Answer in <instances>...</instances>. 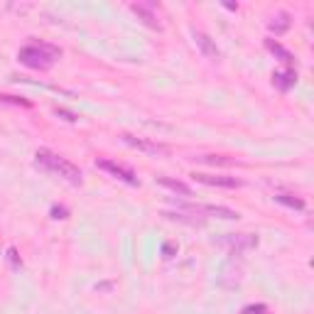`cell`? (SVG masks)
I'll return each mask as SVG.
<instances>
[{
	"mask_svg": "<svg viewBox=\"0 0 314 314\" xmlns=\"http://www.w3.org/2000/svg\"><path fill=\"white\" fill-rule=\"evenodd\" d=\"M130 10L138 15V18L143 20L148 27H152V30H162V22L157 20V15H155V10H152V5H145V3H135V5H130Z\"/></svg>",
	"mask_w": 314,
	"mask_h": 314,
	"instance_id": "ba28073f",
	"label": "cell"
},
{
	"mask_svg": "<svg viewBox=\"0 0 314 314\" xmlns=\"http://www.w3.org/2000/svg\"><path fill=\"white\" fill-rule=\"evenodd\" d=\"M240 314H268V307L265 304H248Z\"/></svg>",
	"mask_w": 314,
	"mask_h": 314,
	"instance_id": "ac0fdd59",
	"label": "cell"
},
{
	"mask_svg": "<svg viewBox=\"0 0 314 314\" xmlns=\"http://www.w3.org/2000/svg\"><path fill=\"white\" fill-rule=\"evenodd\" d=\"M0 101H5V103H15V106H25V108H30V106H32L30 101L18 98V96H0Z\"/></svg>",
	"mask_w": 314,
	"mask_h": 314,
	"instance_id": "e0dca14e",
	"label": "cell"
},
{
	"mask_svg": "<svg viewBox=\"0 0 314 314\" xmlns=\"http://www.w3.org/2000/svg\"><path fill=\"white\" fill-rule=\"evenodd\" d=\"M297 81V72L295 69H287V72H275L273 74V84H275V89L280 91H290L292 86H295Z\"/></svg>",
	"mask_w": 314,
	"mask_h": 314,
	"instance_id": "8fae6325",
	"label": "cell"
},
{
	"mask_svg": "<svg viewBox=\"0 0 314 314\" xmlns=\"http://www.w3.org/2000/svg\"><path fill=\"white\" fill-rule=\"evenodd\" d=\"M123 143L130 145V148L140 150V152H148V155H160V157H167V155L172 152L165 143H155V140H145V138H135V135H130V133H123Z\"/></svg>",
	"mask_w": 314,
	"mask_h": 314,
	"instance_id": "277c9868",
	"label": "cell"
},
{
	"mask_svg": "<svg viewBox=\"0 0 314 314\" xmlns=\"http://www.w3.org/2000/svg\"><path fill=\"white\" fill-rule=\"evenodd\" d=\"M240 273H243V268L236 265V260H228V263L223 265L221 285H226V287H236V285L240 282Z\"/></svg>",
	"mask_w": 314,
	"mask_h": 314,
	"instance_id": "30bf717a",
	"label": "cell"
},
{
	"mask_svg": "<svg viewBox=\"0 0 314 314\" xmlns=\"http://www.w3.org/2000/svg\"><path fill=\"white\" fill-rule=\"evenodd\" d=\"M96 167H98V169H103V172H108V174H113L115 179H120V182H125V184H130V186L140 184V182H138V177H135V172H133L130 167L118 165V162H113V160H98Z\"/></svg>",
	"mask_w": 314,
	"mask_h": 314,
	"instance_id": "5b68a950",
	"label": "cell"
},
{
	"mask_svg": "<svg viewBox=\"0 0 314 314\" xmlns=\"http://www.w3.org/2000/svg\"><path fill=\"white\" fill-rule=\"evenodd\" d=\"M265 47H268V49H270V52H273V54H275L280 61H285V64L292 69V64H295V56H292V52H287V49H285V47H282L277 39H265Z\"/></svg>",
	"mask_w": 314,
	"mask_h": 314,
	"instance_id": "7c38bea8",
	"label": "cell"
},
{
	"mask_svg": "<svg viewBox=\"0 0 314 314\" xmlns=\"http://www.w3.org/2000/svg\"><path fill=\"white\" fill-rule=\"evenodd\" d=\"M155 182L157 184L167 186V189H172V192H177V194H182V197H192V189L184 184V182H179V179H169V177H155Z\"/></svg>",
	"mask_w": 314,
	"mask_h": 314,
	"instance_id": "4fadbf2b",
	"label": "cell"
},
{
	"mask_svg": "<svg viewBox=\"0 0 314 314\" xmlns=\"http://www.w3.org/2000/svg\"><path fill=\"white\" fill-rule=\"evenodd\" d=\"M8 258L13 260L15 265H20V258H18V250H15V248H10V250H8Z\"/></svg>",
	"mask_w": 314,
	"mask_h": 314,
	"instance_id": "7402d4cb",
	"label": "cell"
},
{
	"mask_svg": "<svg viewBox=\"0 0 314 314\" xmlns=\"http://www.w3.org/2000/svg\"><path fill=\"white\" fill-rule=\"evenodd\" d=\"M275 202L285 204V206H290V209H297V211H302V209H304V202H302L299 197H292V194H277Z\"/></svg>",
	"mask_w": 314,
	"mask_h": 314,
	"instance_id": "9a60e30c",
	"label": "cell"
},
{
	"mask_svg": "<svg viewBox=\"0 0 314 314\" xmlns=\"http://www.w3.org/2000/svg\"><path fill=\"white\" fill-rule=\"evenodd\" d=\"M37 165H42L44 169H49V172H54L59 177H64L67 182H72V184H81V169L76 165H72L69 160H64V157H59L54 152H49V150H37Z\"/></svg>",
	"mask_w": 314,
	"mask_h": 314,
	"instance_id": "7a4b0ae2",
	"label": "cell"
},
{
	"mask_svg": "<svg viewBox=\"0 0 314 314\" xmlns=\"http://www.w3.org/2000/svg\"><path fill=\"white\" fill-rule=\"evenodd\" d=\"M67 216H69L67 206H52V219H67Z\"/></svg>",
	"mask_w": 314,
	"mask_h": 314,
	"instance_id": "d6986e66",
	"label": "cell"
},
{
	"mask_svg": "<svg viewBox=\"0 0 314 314\" xmlns=\"http://www.w3.org/2000/svg\"><path fill=\"white\" fill-rule=\"evenodd\" d=\"M59 56H61V49L54 44H47V42H32V44L22 47L18 52L20 64H25L30 69H37V72L52 69Z\"/></svg>",
	"mask_w": 314,
	"mask_h": 314,
	"instance_id": "6da1fadb",
	"label": "cell"
},
{
	"mask_svg": "<svg viewBox=\"0 0 314 314\" xmlns=\"http://www.w3.org/2000/svg\"><path fill=\"white\" fill-rule=\"evenodd\" d=\"M194 42H197V47L202 49V54L206 59H219L221 52H219V47H216V42L209 37V35H204V32H194Z\"/></svg>",
	"mask_w": 314,
	"mask_h": 314,
	"instance_id": "9c48e42d",
	"label": "cell"
},
{
	"mask_svg": "<svg viewBox=\"0 0 314 314\" xmlns=\"http://www.w3.org/2000/svg\"><path fill=\"white\" fill-rule=\"evenodd\" d=\"M197 160H202V162H209V165H236V160H231V157H223V155H202V157H197Z\"/></svg>",
	"mask_w": 314,
	"mask_h": 314,
	"instance_id": "2e32d148",
	"label": "cell"
},
{
	"mask_svg": "<svg viewBox=\"0 0 314 314\" xmlns=\"http://www.w3.org/2000/svg\"><path fill=\"white\" fill-rule=\"evenodd\" d=\"M194 182L199 184H209V186H221V189H238L243 182L236 177H221V174H204V172H194L192 174Z\"/></svg>",
	"mask_w": 314,
	"mask_h": 314,
	"instance_id": "52a82bcc",
	"label": "cell"
},
{
	"mask_svg": "<svg viewBox=\"0 0 314 314\" xmlns=\"http://www.w3.org/2000/svg\"><path fill=\"white\" fill-rule=\"evenodd\" d=\"M56 115H61V118H64V120H69V123H74V120H76V115H74V113L61 111V108H56Z\"/></svg>",
	"mask_w": 314,
	"mask_h": 314,
	"instance_id": "44dd1931",
	"label": "cell"
},
{
	"mask_svg": "<svg viewBox=\"0 0 314 314\" xmlns=\"http://www.w3.org/2000/svg\"><path fill=\"white\" fill-rule=\"evenodd\" d=\"M219 245H223L231 256H240V253L258 245V236L256 233H228L219 240Z\"/></svg>",
	"mask_w": 314,
	"mask_h": 314,
	"instance_id": "3957f363",
	"label": "cell"
},
{
	"mask_svg": "<svg viewBox=\"0 0 314 314\" xmlns=\"http://www.w3.org/2000/svg\"><path fill=\"white\" fill-rule=\"evenodd\" d=\"M174 253H177V245H172V243H165V245H162V256H165V258H172Z\"/></svg>",
	"mask_w": 314,
	"mask_h": 314,
	"instance_id": "ffe728a7",
	"label": "cell"
},
{
	"mask_svg": "<svg viewBox=\"0 0 314 314\" xmlns=\"http://www.w3.org/2000/svg\"><path fill=\"white\" fill-rule=\"evenodd\" d=\"M192 214H209V216H216L223 221H238L240 214L228 209V206H214V204H197V206H186Z\"/></svg>",
	"mask_w": 314,
	"mask_h": 314,
	"instance_id": "8992f818",
	"label": "cell"
},
{
	"mask_svg": "<svg viewBox=\"0 0 314 314\" xmlns=\"http://www.w3.org/2000/svg\"><path fill=\"white\" fill-rule=\"evenodd\" d=\"M270 30H273L275 35L287 32V30H290V15H287V13H280V15H275L273 22H270Z\"/></svg>",
	"mask_w": 314,
	"mask_h": 314,
	"instance_id": "5bb4252c",
	"label": "cell"
}]
</instances>
